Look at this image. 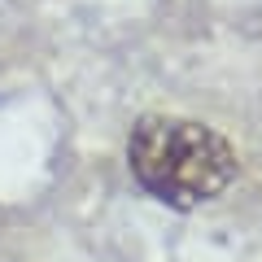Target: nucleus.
Wrapping results in <instances>:
<instances>
[{"label":"nucleus","mask_w":262,"mask_h":262,"mask_svg":"<svg viewBox=\"0 0 262 262\" xmlns=\"http://www.w3.org/2000/svg\"><path fill=\"white\" fill-rule=\"evenodd\" d=\"M131 179L170 210H201L227 192L241 175L232 140L223 131L179 114H144L127 136Z\"/></svg>","instance_id":"f257e3e1"}]
</instances>
